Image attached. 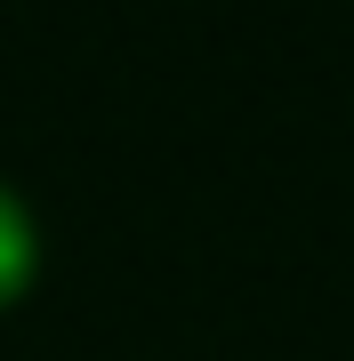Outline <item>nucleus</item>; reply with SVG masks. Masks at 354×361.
<instances>
[{
	"instance_id": "1",
	"label": "nucleus",
	"mask_w": 354,
	"mask_h": 361,
	"mask_svg": "<svg viewBox=\"0 0 354 361\" xmlns=\"http://www.w3.org/2000/svg\"><path fill=\"white\" fill-rule=\"evenodd\" d=\"M25 273H33V217H25V201L0 185V297L25 289Z\"/></svg>"
}]
</instances>
